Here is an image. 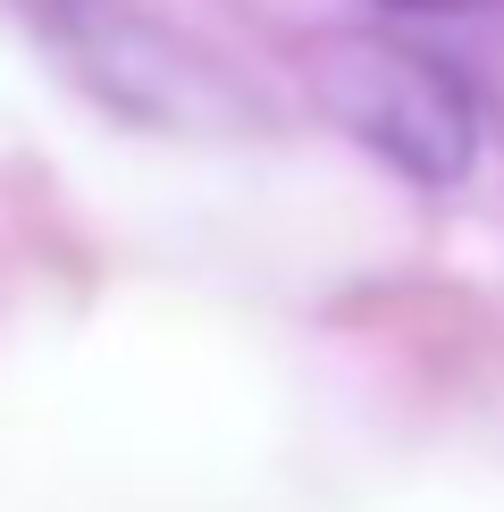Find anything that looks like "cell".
<instances>
[{
	"label": "cell",
	"instance_id": "obj_2",
	"mask_svg": "<svg viewBox=\"0 0 504 512\" xmlns=\"http://www.w3.org/2000/svg\"><path fill=\"white\" fill-rule=\"evenodd\" d=\"M387 9H429L437 17V9H479V0H387Z\"/></svg>",
	"mask_w": 504,
	"mask_h": 512
},
{
	"label": "cell",
	"instance_id": "obj_1",
	"mask_svg": "<svg viewBox=\"0 0 504 512\" xmlns=\"http://www.w3.org/2000/svg\"><path fill=\"white\" fill-rule=\"evenodd\" d=\"M320 84L328 118L345 135H362L378 160H395L412 185H454L479 160V101L446 59L412 51V42H370L345 34L320 51Z\"/></svg>",
	"mask_w": 504,
	"mask_h": 512
}]
</instances>
